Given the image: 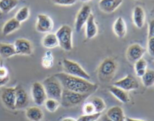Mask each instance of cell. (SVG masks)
<instances>
[{
	"instance_id": "obj_15",
	"label": "cell",
	"mask_w": 154,
	"mask_h": 121,
	"mask_svg": "<svg viewBox=\"0 0 154 121\" xmlns=\"http://www.w3.org/2000/svg\"><path fill=\"white\" fill-rule=\"evenodd\" d=\"M123 0H100L99 2L101 11L107 14H110L117 10L121 4Z\"/></svg>"
},
{
	"instance_id": "obj_4",
	"label": "cell",
	"mask_w": 154,
	"mask_h": 121,
	"mask_svg": "<svg viewBox=\"0 0 154 121\" xmlns=\"http://www.w3.org/2000/svg\"><path fill=\"white\" fill-rule=\"evenodd\" d=\"M72 33V29L69 25H63L55 33L58 39L59 46L64 51H70L73 48Z\"/></svg>"
},
{
	"instance_id": "obj_31",
	"label": "cell",
	"mask_w": 154,
	"mask_h": 121,
	"mask_svg": "<svg viewBox=\"0 0 154 121\" xmlns=\"http://www.w3.org/2000/svg\"><path fill=\"white\" fill-rule=\"evenodd\" d=\"M42 66L45 69H51L54 66V56L51 51L45 53V56L42 58Z\"/></svg>"
},
{
	"instance_id": "obj_26",
	"label": "cell",
	"mask_w": 154,
	"mask_h": 121,
	"mask_svg": "<svg viewBox=\"0 0 154 121\" xmlns=\"http://www.w3.org/2000/svg\"><path fill=\"white\" fill-rule=\"evenodd\" d=\"M147 63L144 58L140 59L135 63V75L138 78H141L145 74L146 71L147 70Z\"/></svg>"
},
{
	"instance_id": "obj_21",
	"label": "cell",
	"mask_w": 154,
	"mask_h": 121,
	"mask_svg": "<svg viewBox=\"0 0 154 121\" xmlns=\"http://www.w3.org/2000/svg\"><path fill=\"white\" fill-rule=\"evenodd\" d=\"M113 29H114V33L116 36L119 38H123L126 35V24L123 17L117 18V20L114 22V26H113Z\"/></svg>"
},
{
	"instance_id": "obj_36",
	"label": "cell",
	"mask_w": 154,
	"mask_h": 121,
	"mask_svg": "<svg viewBox=\"0 0 154 121\" xmlns=\"http://www.w3.org/2000/svg\"><path fill=\"white\" fill-rule=\"evenodd\" d=\"M147 51L152 57H154V37L148 39L147 43Z\"/></svg>"
},
{
	"instance_id": "obj_20",
	"label": "cell",
	"mask_w": 154,
	"mask_h": 121,
	"mask_svg": "<svg viewBox=\"0 0 154 121\" xmlns=\"http://www.w3.org/2000/svg\"><path fill=\"white\" fill-rule=\"evenodd\" d=\"M113 121H125V114L123 110L120 106H113L108 110L105 114Z\"/></svg>"
},
{
	"instance_id": "obj_9",
	"label": "cell",
	"mask_w": 154,
	"mask_h": 121,
	"mask_svg": "<svg viewBox=\"0 0 154 121\" xmlns=\"http://www.w3.org/2000/svg\"><path fill=\"white\" fill-rule=\"evenodd\" d=\"M92 14L91 7L89 5H84V6L81 8L79 11L78 12L75 19V28L77 32L79 33L83 29L84 26L87 23V20L90 17V15Z\"/></svg>"
},
{
	"instance_id": "obj_5",
	"label": "cell",
	"mask_w": 154,
	"mask_h": 121,
	"mask_svg": "<svg viewBox=\"0 0 154 121\" xmlns=\"http://www.w3.org/2000/svg\"><path fill=\"white\" fill-rule=\"evenodd\" d=\"M117 65L114 59L108 57L105 59L99 66L98 69L99 79L104 81H110L114 77L117 71Z\"/></svg>"
},
{
	"instance_id": "obj_33",
	"label": "cell",
	"mask_w": 154,
	"mask_h": 121,
	"mask_svg": "<svg viewBox=\"0 0 154 121\" xmlns=\"http://www.w3.org/2000/svg\"><path fill=\"white\" fill-rule=\"evenodd\" d=\"M101 117V113H95L93 114H83L80 116L78 121H97Z\"/></svg>"
},
{
	"instance_id": "obj_44",
	"label": "cell",
	"mask_w": 154,
	"mask_h": 121,
	"mask_svg": "<svg viewBox=\"0 0 154 121\" xmlns=\"http://www.w3.org/2000/svg\"><path fill=\"white\" fill-rule=\"evenodd\" d=\"M47 121H48V120H47Z\"/></svg>"
},
{
	"instance_id": "obj_28",
	"label": "cell",
	"mask_w": 154,
	"mask_h": 121,
	"mask_svg": "<svg viewBox=\"0 0 154 121\" xmlns=\"http://www.w3.org/2000/svg\"><path fill=\"white\" fill-rule=\"evenodd\" d=\"M94 106L96 113H102L106 108V105L103 99L100 97H94L90 101Z\"/></svg>"
},
{
	"instance_id": "obj_25",
	"label": "cell",
	"mask_w": 154,
	"mask_h": 121,
	"mask_svg": "<svg viewBox=\"0 0 154 121\" xmlns=\"http://www.w3.org/2000/svg\"><path fill=\"white\" fill-rule=\"evenodd\" d=\"M18 5V0H0V11L8 14Z\"/></svg>"
},
{
	"instance_id": "obj_37",
	"label": "cell",
	"mask_w": 154,
	"mask_h": 121,
	"mask_svg": "<svg viewBox=\"0 0 154 121\" xmlns=\"http://www.w3.org/2000/svg\"><path fill=\"white\" fill-rule=\"evenodd\" d=\"M154 37V19L152 20L149 23L148 28V39Z\"/></svg>"
},
{
	"instance_id": "obj_8",
	"label": "cell",
	"mask_w": 154,
	"mask_h": 121,
	"mask_svg": "<svg viewBox=\"0 0 154 121\" xmlns=\"http://www.w3.org/2000/svg\"><path fill=\"white\" fill-rule=\"evenodd\" d=\"M1 100L3 105L9 110H15L16 93L15 87H5L2 89Z\"/></svg>"
},
{
	"instance_id": "obj_22",
	"label": "cell",
	"mask_w": 154,
	"mask_h": 121,
	"mask_svg": "<svg viewBox=\"0 0 154 121\" xmlns=\"http://www.w3.org/2000/svg\"><path fill=\"white\" fill-rule=\"evenodd\" d=\"M20 23L18 22L14 17L11 18V19L8 20L4 24L2 27V33L5 36H8V35L11 34L12 33L17 30L20 27Z\"/></svg>"
},
{
	"instance_id": "obj_38",
	"label": "cell",
	"mask_w": 154,
	"mask_h": 121,
	"mask_svg": "<svg viewBox=\"0 0 154 121\" xmlns=\"http://www.w3.org/2000/svg\"><path fill=\"white\" fill-rule=\"evenodd\" d=\"M125 121H147L144 120H139V119H134V118H131V117H125Z\"/></svg>"
},
{
	"instance_id": "obj_7",
	"label": "cell",
	"mask_w": 154,
	"mask_h": 121,
	"mask_svg": "<svg viewBox=\"0 0 154 121\" xmlns=\"http://www.w3.org/2000/svg\"><path fill=\"white\" fill-rule=\"evenodd\" d=\"M31 95L33 102L38 106L43 105L45 101L48 99L46 91H45L43 84L42 83L38 82V81L32 84Z\"/></svg>"
},
{
	"instance_id": "obj_12",
	"label": "cell",
	"mask_w": 154,
	"mask_h": 121,
	"mask_svg": "<svg viewBox=\"0 0 154 121\" xmlns=\"http://www.w3.org/2000/svg\"><path fill=\"white\" fill-rule=\"evenodd\" d=\"M17 54L29 56L33 52V47L31 42L26 39H17L14 44Z\"/></svg>"
},
{
	"instance_id": "obj_10",
	"label": "cell",
	"mask_w": 154,
	"mask_h": 121,
	"mask_svg": "<svg viewBox=\"0 0 154 121\" xmlns=\"http://www.w3.org/2000/svg\"><path fill=\"white\" fill-rule=\"evenodd\" d=\"M54 28V22L49 16L40 14L37 16L35 24L36 31L41 33H48Z\"/></svg>"
},
{
	"instance_id": "obj_30",
	"label": "cell",
	"mask_w": 154,
	"mask_h": 121,
	"mask_svg": "<svg viewBox=\"0 0 154 121\" xmlns=\"http://www.w3.org/2000/svg\"><path fill=\"white\" fill-rule=\"evenodd\" d=\"M44 105H45V108L49 112L54 113L57 111V109H58L60 105V101L57 100V99H49V98H48Z\"/></svg>"
},
{
	"instance_id": "obj_29",
	"label": "cell",
	"mask_w": 154,
	"mask_h": 121,
	"mask_svg": "<svg viewBox=\"0 0 154 121\" xmlns=\"http://www.w3.org/2000/svg\"><path fill=\"white\" fill-rule=\"evenodd\" d=\"M29 17V8L26 6L21 8L17 12L16 15H15L14 18L21 23L24 22Z\"/></svg>"
},
{
	"instance_id": "obj_24",
	"label": "cell",
	"mask_w": 154,
	"mask_h": 121,
	"mask_svg": "<svg viewBox=\"0 0 154 121\" xmlns=\"http://www.w3.org/2000/svg\"><path fill=\"white\" fill-rule=\"evenodd\" d=\"M42 45L48 49H52L59 46V42L56 34L54 33L47 34L42 40Z\"/></svg>"
},
{
	"instance_id": "obj_17",
	"label": "cell",
	"mask_w": 154,
	"mask_h": 121,
	"mask_svg": "<svg viewBox=\"0 0 154 121\" xmlns=\"http://www.w3.org/2000/svg\"><path fill=\"white\" fill-rule=\"evenodd\" d=\"M86 38L87 39H92L97 35L98 33V27L95 21V17L92 14L90 17L87 20L86 23Z\"/></svg>"
},
{
	"instance_id": "obj_32",
	"label": "cell",
	"mask_w": 154,
	"mask_h": 121,
	"mask_svg": "<svg viewBox=\"0 0 154 121\" xmlns=\"http://www.w3.org/2000/svg\"><path fill=\"white\" fill-rule=\"evenodd\" d=\"M10 80L9 72L6 67L0 66V87L5 85Z\"/></svg>"
},
{
	"instance_id": "obj_43",
	"label": "cell",
	"mask_w": 154,
	"mask_h": 121,
	"mask_svg": "<svg viewBox=\"0 0 154 121\" xmlns=\"http://www.w3.org/2000/svg\"><path fill=\"white\" fill-rule=\"evenodd\" d=\"M135 1H139V0H135Z\"/></svg>"
},
{
	"instance_id": "obj_40",
	"label": "cell",
	"mask_w": 154,
	"mask_h": 121,
	"mask_svg": "<svg viewBox=\"0 0 154 121\" xmlns=\"http://www.w3.org/2000/svg\"><path fill=\"white\" fill-rule=\"evenodd\" d=\"M102 121H113V120H111L110 118H108L106 115H105L102 117Z\"/></svg>"
},
{
	"instance_id": "obj_1",
	"label": "cell",
	"mask_w": 154,
	"mask_h": 121,
	"mask_svg": "<svg viewBox=\"0 0 154 121\" xmlns=\"http://www.w3.org/2000/svg\"><path fill=\"white\" fill-rule=\"evenodd\" d=\"M54 76L60 81L63 89L75 93L92 95L99 88V86L96 84L83 78L72 76L65 72L57 73Z\"/></svg>"
},
{
	"instance_id": "obj_3",
	"label": "cell",
	"mask_w": 154,
	"mask_h": 121,
	"mask_svg": "<svg viewBox=\"0 0 154 121\" xmlns=\"http://www.w3.org/2000/svg\"><path fill=\"white\" fill-rule=\"evenodd\" d=\"M90 96V94H81L63 89L60 102L65 108H72L83 103Z\"/></svg>"
},
{
	"instance_id": "obj_14",
	"label": "cell",
	"mask_w": 154,
	"mask_h": 121,
	"mask_svg": "<svg viewBox=\"0 0 154 121\" xmlns=\"http://www.w3.org/2000/svg\"><path fill=\"white\" fill-rule=\"evenodd\" d=\"M16 93V101H15V108L16 109H23L26 108L29 105V96L25 89L20 85L15 87Z\"/></svg>"
},
{
	"instance_id": "obj_11",
	"label": "cell",
	"mask_w": 154,
	"mask_h": 121,
	"mask_svg": "<svg viewBox=\"0 0 154 121\" xmlns=\"http://www.w3.org/2000/svg\"><path fill=\"white\" fill-rule=\"evenodd\" d=\"M114 86L121 88L125 91H132L139 88V84L138 81L135 79V77L131 75H127L125 78L115 81L114 83Z\"/></svg>"
},
{
	"instance_id": "obj_13",
	"label": "cell",
	"mask_w": 154,
	"mask_h": 121,
	"mask_svg": "<svg viewBox=\"0 0 154 121\" xmlns=\"http://www.w3.org/2000/svg\"><path fill=\"white\" fill-rule=\"evenodd\" d=\"M145 48L138 44H133L128 48L126 51V57L131 63H135L140 59L143 58L145 54Z\"/></svg>"
},
{
	"instance_id": "obj_34",
	"label": "cell",
	"mask_w": 154,
	"mask_h": 121,
	"mask_svg": "<svg viewBox=\"0 0 154 121\" xmlns=\"http://www.w3.org/2000/svg\"><path fill=\"white\" fill-rule=\"evenodd\" d=\"M83 112L84 114H93L96 113V110L91 102H87L83 105Z\"/></svg>"
},
{
	"instance_id": "obj_18",
	"label": "cell",
	"mask_w": 154,
	"mask_h": 121,
	"mask_svg": "<svg viewBox=\"0 0 154 121\" xmlns=\"http://www.w3.org/2000/svg\"><path fill=\"white\" fill-rule=\"evenodd\" d=\"M108 90H109L110 93L111 95H113L117 100H119L122 103H128L129 102V100H130L127 92L122 90L121 88H119V87L113 85L109 87Z\"/></svg>"
},
{
	"instance_id": "obj_35",
	"label": "cell",
	"mask_w": 154,
	"mask_h": 121,
	"mask_svg": "<svg viewBox=\"0 0 154 121\" xmlns=\"http://www.w3.org/2000/svg\"><path fill=\"white\" fill-rule=\"evenodd\" d=\"M53 3L57 5L62 6H69L75 4L78 2V0H51Z\"/></svg>"
},
{
	"instance_id": "obj_2",
	"label": "cell",
	"mask_w": 154,
	"mask_h": 121,
	"mask_svg": "<svg viewBox=\"0 0 154 121\" xmlns=\"http://www.w3.org/2000/svg\"><path fill=\"white\" fill-rule=\"evenodd\" d=\"M42 84L45 87L48 98L60 101L63 94V87L60 84V81L54 76V75L44 80Z\"/></svg>"
},
{
	"instance_id": "obj_42",
	"label": "cell",
	"mask_w": 154,
	"mask_h": 121,
	"mask_svg": "<svg viewBox=\"0 0 154 121\" xmlns=\"http://www.w3.org/2000/svg\"><path fill=\"white\" fill-rule=\"evenodd\" d=\"M1 63H2V61H1V57H0V66H2Z\"/></svg>"
},
{
	"instance_id": "obj_23",
	"label": "cell",
	"mask_w": 154,
	"mask_h": 121,
	"mask_svg": "<svg viewBox=\"0 0 154 121\" xmlns=\"http://www.w3.org/2000/svg\"><path fill=\"white\" fill-rule=\"evenodd\" d=\"M16 54L14 45L8 43H0V57L7 59Z\"/></svg>"
},
{
	"instance_id": "obj_6",
	"label": "cell",
	"mask_w": 154,
	"mask_h": 121,
	"mask_svg": "<svg viewBox=\"0 0 154 121\" xmlns=\"http://www.w3.org/2000/svg\"><path fill=\"white\" fill-rule=\"evenodd\" d=\"M63 66L65 73L72 75V76L78 77V78L90 81V75L76 62L65 59L63 60Z\"/></svg>"
},
{
	"instance_id": "obj_19",
	"label": "cell",
	"mask_w": 154,
	"mask_h": 121,
	"mask_svg": "<svg viewBox=\"0 0 154 121\" xmlns=\"http://www.w3.org/2000/svg\"><path fill=\"white\" fill-rule=\"evenodd\" d=\"M26 117L30 121H42L44 118V113L38 106L29 107L26 111Z\"/></svg>"
},
{
	"instance_id": "obj_41",
	"label": "cell",
	"mask_w": 154,
	"mask_h": 121,
	"mask_svg": "<svg viewBox=\"0 0 154 121\" xmlns=\"http://www.w3.org/2000/svg\"><path fill=\"white\" fill-rule=\"evenodd\" d=\"M81 2H87L90 1V0H81Z\"/></svg>"
},
{
	"instance_id": "obj_39",
	"label": "cell",
	"mask_w": 154,
	"mask_h": 121,
	"mask_svg": "<svg viewBox=\"0 0 154 121\" xmlns=\"http://www.w3.org/2000/svg\"><path fill=\"white\" fill-rule=\"evenodd\" d=\"M61 121H78V120L75 118H72V117H66V118L63 119Z\"/></svg>"
},
{
	"instance_id": "obj_27",
	"label": "cell",
	"mask_w": 154,
	"mask_h": 121,
	"mask_svg": "<svg viewBox=\"0 0 154 121\" xmlns=\"http://www.w3.org/2000/svg\"><path fill=\"white\" fill-rule=\"evenodd\" d=\"M141 81L145 87H150L154 85V70L147 69L145 74L141 77Z\"/></svg>"
},
{
	"instance_id": "obj_16",
	"label": "cell",
	"mask_w": 154,
	"mask_h": 121,
	"mask_svg": "<svg viewBox=\"0 0 154 121\" xmlns=\"http://www.w3.org/2000/svg\"><path fill=\"white\" fill-rule=\"evenodd\" d=\"M145 11L141 6H135L132 11V20L135 26L141 29L145 23Z\"/></svg>"
}]
</instances>
